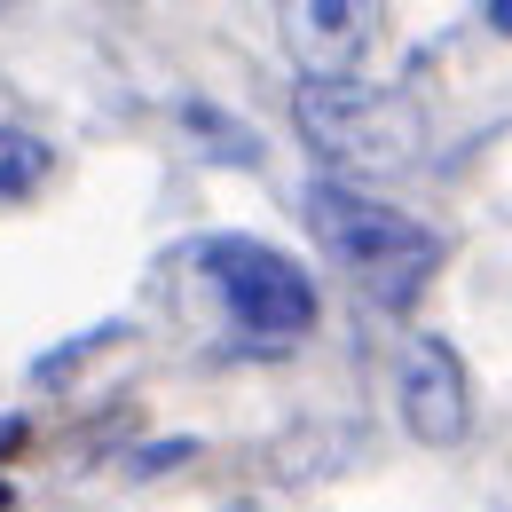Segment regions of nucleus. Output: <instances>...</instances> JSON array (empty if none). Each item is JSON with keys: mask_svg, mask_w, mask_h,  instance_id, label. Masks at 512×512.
<instances>
[{"mask_svg": "<svg viewBox=\"0 0 512 512\" xmlns=\"http://www.w3.org/2000/svg\"><path fill=\"white\" fill-rule=\"evenodd\" d=\"M48 142L40 134H24V127H0V205H24V197L48 182Z\"/></svg>", "mask_w": 512, "mask_h": 512, "instance_id": "423d86ee", "label": "nucleus"}, {"mask_svg": "<svg viewBox=\"0 0 512 512\" xmlns=\"http://www.w3.org/2000/svg\"><path fill=\"white\" fill-rule=\"evenodd\" d=\"M292 127L339 174H402L426 150V111L410 95H394V87H363V79L300 87L292 95Z\"/></svg>", "mask_w": 512, "mask_h": 512, "instance_id": "f03ea898", "label": "nucleus"}, {"mask_svg": "<svg viewBox=\"0 0 512 512\" xmlns=\"http://www.w3.org/2000/svg\"><path fill=\"white\" fill-rule=\"evenodd\" d=\"M394 402H402L410 442H426V449H457L465 434H473L465 363H457V347L434 339V331H418V339L402 347V363H394Z\"/></svg>", "mask_w": 512, "mask_h": 512, "instance_id": "20e7f679", "label": "nucleus"}, {"mask_svg": "<svg viewBox=\"0 0 512 512\" xmlns=\"http://www.w3.org/2000/svg\"><path fill=\"white\" fill-rule=\"evenodd\" d=\"M481 16H489V24H497V32H512V0H489V8H481Z\"/></svg>", "mask_w": 512, "mask_h": 512, "instance_id": "9b49d317", "label": "nucleus"}, {"mask_svg": "<svg viewBox=\"0 0 512 512\" xmlns=\"http://www.w3.org/2000/svg\"><path fill=\"white\" fill-rule=\"evenodd\" d=\"M308 229L379 308H410L426 292V276L442 268V237L426 221H410L402 205L363 197L355 182H316L308 190Z\"/></svg>", "mask_w": 512, "mask_h": 512, "instance_id": "f257e3e1", "label": "nucleus"}, {"mask_svg": "<svg viewBox=\"0 0 512 512\" xmlns=\"http://www.w3.org/2000/svg\"><path fill=\"white\" fill-rule=\"evenodd\" d=\"M197 268L213 276L221 308L237 323V339H253V355H276L284 339H308L316 331V284H308L300 260H284L276 245L213 237V245H197Z\"/></svg>", "mask_w": 512, "mask_h": 512, "instance_id": "7ed1b4c3", "label": "nucleus"}, {"mask_svg": "<svg viewBox=\"0 0 512 512\" xmlns=\"http://www.w3.org/2000/svg\"><path fill=\"white\" fill-rule=\"evenodd\" d=\"M371 24H379V8H363V0H300V8H284V48L300 64V87L355 79L363 56H371Z\"/></svg>", "mask_w": 512, "mask_h": 512, "instance_id": "39448f33", "label": "nucleus"}, {"mask_svg": "<svg viewBox=\"0 0 512 512\" xmlns=\"http://www.w3.org/2000/svg\"><path fill=\"white\" fill-rule=\"evenodd\" d=\"M182 127H190L197 142H213L229 166H253V158H260V134L237 127V119H229V111H213V103H182Z\"/></svg>", "mask_w": 512, "mask_h": 512, "instance_id": "0eeeda50", "label": "nucleus"}, {"mask_svg": "<svg viewBox=\"0 0 512 512\" xmlns=\"http://www.w3.org/2000/svg\"><path fill=\"white\" fill-rule=\"evenodd\" d=\"M8 449H24V418H0V457Z\"/></svg>", "mask_w": 512, "mask_h": 512, "instance_id": "9d476101", "label": "nucleus"}, {"mask_svg": "<svg viewBox=\"0 0 512 512\" xmlns=\"http://www.w3.org/2000/svg\"><path fill=\"white\" fill-rule=\"evenodd\" d=\"M111 339H119V323H103V331H87V339H64V347H56V355H48V363H40V371H32V379H40V386H56V379H71V371H79V363H87V355H95V347H111Z\"/></svg>", "mask_w": 512, "mask_h": 512, "instance_id": "6e6552de", "label": "nucleus"}, {"mask_svg": "<svg viewBox=\"0 0 512 512\" xmlns=\"http://www.w3.org/2000/svg\"><path fill=\"white\" fill-rule=\"evenodd\" d=\"M182 457H197V442H158V449H142L134 465H142V473H158V465H182Z\"/></svg>", "mask_w": 512, "mask_h": 512, "instance_id": "1a4fd4ad", "label": "nucleus"}]
</instances>
